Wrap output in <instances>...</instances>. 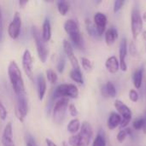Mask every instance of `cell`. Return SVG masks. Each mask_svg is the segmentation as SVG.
<instances>
[{"label":"cell","instance_id":"5","mask_svg":"<svg viewBox=\"0 0 146 146\" xmlns=\"http://www.w3.org/2000/svg\"><path fill=\"white\" fill-rule=\"evenodd\" d=\"M15 112L17 119L21 122H23L28 113V100L26 92L16 96V104L15 107Z\"/></svg>","mask_w":146,"mask_h":146},{"label":"cell","instance_id":"2","mask_svg":"<svg viewBox=\"0 0 146 146\" xmlns=\"http://www.w3.org/2000/svg\"><path fill=\"white\" fill-rule=\"evenodd\" d=\"M64 30L68 34L73 44L78 48L81 49L83 46V40L77 21L73 19H68L64 23Z\"/></svg>","mask_w":146,"mask_h":146},{"label":"cell","instance_id":"31","mask_svg":"<svg viewBox=\"0 0 146 146\" xmlns=\"http://www.w3.org/2000/svg\"><path fill=\"white\" fill-rule=\"evenodd\" d=\"M68 145L70 146H80V134L72 135L68 139Z\"/></svg>","mask_w":146,"mask_h":146},{"label":"cell","instance_id":"16","mask_svg":"<svg viewBox=\"0 0 146 146\" xmlns=\"http://www.w3.org/2000/svg\"><path fill=\"white\" fill-rule=\"evenodd\" d=\"M37 92H38V97L40 101H42L44 98L45 92H46V80L44 79V76L43 74H39L37 76Z\"/></svg>","mask_w":146,"mask_h":146},{"label":"cell","instance_id":"25","mask_svg":"<svg viewBox=\"0 0 146 146\" xmlns=\"http://www.w3.org/2000/svg\"><path fill=\"white\" fill-rule=\"evenodd\" d=\"M56 4H57L58 12L62 15H66L67 13L69 10V4H68V3L66 2V1H58Z\"/></svg>","mask_w":146,"mask_h":146},{"label":"cell","instance_id":"36","mask_svg":"<svg viewBox=\"0 0 146 146\" xmlns=\"http://www.w3.org/2000/svg\"><path fill=\"white\" fill-rule=\"evenodd\" d=\"M125 1H121V0H116L114 3V12L117 13L118 11H120V9L122 8V6L124 5Z\"/></svg>","mask_w":146,"mask_h":146},{"label":"cell","instance_id":"33","mask_svg":"<svg viewBox=\"0 0 146 146\" xmlns=\"http://www.w3.org/2000/svg\"><path fill=\"white\" fill-rule=\"evenodd\" d=\"M65 65H66V61H65V58L63 56H61L58 59V62H57V66H56V68H57V71L59 73H62L64 68H65Z\"/></svg>","mask_w":146,"mask_h":146},{"label":"cell","instance_id":"44","mask_svg":"<svg viewBox=\"0 0 146 146\" xmlns=\"http://www.w3.org/2000/svg\"><path fill=\"white\" fill-rule=\"evenodd\" d=\"M63 146H68V145H67L65 142H63Z\"/></svg>","mask_w":146,"mask_h":146},{"label":"cell","instance_id":"26","mask_svg":"<svg viewBox=\"0 0 146 146\" xmlns=\"http://www.w3.org/2000/svg\"><path fill=\"white\" fill-rule=\"evenodd\" d=\"M46 78H47L48 81L52 85H55L58 80V76L53 69L46 70Z\"/></svg>","mask_w":146,"mask_h":146},{"label":"cell","instance_id":"22","mask_svg":"<svg viewBox=\"0 0 146 146\" xmlns=\"http://www.w3.org/2000/svg\"><path fill=\"white\" fill-rule=\"evenodd\" d=\"M143 69H138L134 72L133 74V85L135 88L139 89L142 86V81H143Z\"/></svg>","mask_w":146,"mask_h":146},{"label":"cell","instance_id":"18","mask_svg":"<svg viewBox=\"0 0 146 146\" xmlns=\"http://www.w3.org/2000/svg\"><path fill=\"white\" fill-rule=\"evenodd\" d=\"M121 123V117L118 113L112 112L110 115V117L108 119L107 126L110 130H114L117 127H119Z\"/></svg>","mask_w":146,"mask_h":146},{"label":"cell","instance_id":"19","mask_svg":"<svg viewBox=\"0 0 146 146\" xmlns=\"http://www.w3.org/2000/svg\"><path fill=\"white\" fill-rule=\"evenodd\" d=\"M41 35H42V38L44 39V41L45 43L50 41V39L51 38V25H50V21L48 18H45L43 22Z\"/></svg>","mask_w":146,"mask_h":146},{"label":"cell","instance_id":"10","mask_svg":"<svg viewBox=\"0 0 146 146\" xmlns=\"http://www.w3.org/2000/svg\"><path fill=\"white\" fill-rule=\"evenodd\" d=\"M80 146H89L91 139L93 135V131L91 124L87 121H84L80 126Z\"/></svg>","mask_w":146,"mask_h":146},{"label":"cell","instance_id":"29","mask_svg":"<svg viewBox=\"0 0 146 146\" xmlns=\"http://www.w3.org/2000/svg\"><path fill=\"white\" fill-rule=\"evenodd\" d=\"M86 24L87 31H88V33H89V34H90L91 36L96 37L97 35H98V32H97V30H96L95 26L92 23V21H91L90 20L87 19V20L86 21Z\"/></svg>","mask_w":146,"mask_h":146},{"label":"cell","instance_id":"43","mask_svg":"<svg viewBox=\"0 0 146 146\" xmlns=\"http://www.w3.org/2000/svg\"><path fill=\"white\" fill-rule=\"evenodd\" d=\"M144 119H145V122H144V127H143V132H144V133L146 134V116L145 117H144Z\"/></svg>","mask_w":146,"mask_h":146},{"label":"cell","instance_id":"32","mask_svg":"<svg viewBox=\"0 0 146 146\" xmlns=\"http://www.w3.org/2000/svg\"><path fill=\"white\" fill-rule=\"evenodd\" d=\"M144 122H145V119L144 117H140V118H137L133 121V127L135 130H140L143 129L144 127Z\"/></svg>","mask_w":146,"mask_h":146},{"label":"cell","instance_id":"42","mask_svg":"<svg viewBox=\"0 0 146 146\" xmlns=\"http://www.w3.org/2000/svg\"><path fill=\"white\" fill-rule=\"evenodd\" d=\"M27 3H28V1H19V4H20V6L22 7V8H23Z\"/></svg>","mask_w":146,"mask_h":146},{"label":"cell","instance_id":"20","mask_svg":"<svg viewBox=\"0 0 146 146\" xmlns=\"http://www.w3.org/2000/svg\"><path fill=\"white\" fill-rule=\"evenodd\" d=\"M118 38V32L115 28H110L106 31L104 38H105V43L111 46L115 44Z\"/></svg>","mask_w":146,"mask_h":146},{"label":"cell","instance_id":"12","mask_svg":"<svg viewBox=\"0 0 146 146\" xmlns=\"http://www.w3.org/2000/svg\"><path fill=\"white\" fill-rule=\"evenodd\" d=\"M62 46H63L64 53L66 54L67 57L68 58V60H69V62L73 67V69H80V65H79V62H78V60H77V58L74 53V49L72 47V44H70V42L64 39Z\"/></svg>","mask_w":146,"mask_h":146},{"label":"cell","instance_id":"23","mask_svg":"<svg viewBox=\"0 0 146 146\" xmlns=\"http://www.w3.org/2000/svg\"><path fill=\"white\" fill-rule=\"evenodd\" d=\"M70 78L76 83L82 85L84 83L83 74L80 71V69H72L70 71Z\"/></svg>","mask_w":146,"mask_h":146},{"label":"cell","instance_id":"24","mask_svg":"<svg viewBox=\"0 0 146 146\" xmlns=\"http://www.w3.org/2000/svg\"><path fill=\"white\" fill-rule=\"evenodd\" d=\"M80 129V122L78 119L74 118L68 124V131L72 134H75Z\"/></svg>","mask_w":146,"mask_h":146},{"label":"cell","instance_id":"37","mask_svg":"<svg viewBox=\"0 0 146 146\" xmlns=\"http://www.w3.org/2000/svg\"><path fill=\"white\" fill-rule=\"evenodd\" d=\"M68 111H69L70 115L73 116V117H76L78 115V110H77L75 105L73 104L68 105Z\"/></svg>","mask_w":146,"mask_h":146},{"label":"cell","instance_id":"21","mask_svg":"<svg viewBox=\"0 0 146 146\" xmlns=\"http://www.w3.org/2000/svg\"><path fill=\"white\" fill-rule=\"evenodd\" d=\"M102 94L106 98H115L116 96V89L113 83L107 82L102 88Z\"/></svg>","mask_w":146,"mask_h":146},{"label":"cell","instance_id":"41","mask_svg":"<svg viewBox=\"0 0 146 146\" xmlns=\"http://www.w3.org/2000/svg\"><path fill=\"white\" fill-rule=\"evenodd\" d=\"M45 143H46V145L47 146H57L52 140H50V139H45Z\"/></svg>","mask_w":146,"mask_h":146},{"label":"cell","instance_id":"15","mask_svg":"<svg viewBox=\"0 0 146 146\" xmlns=\"http://www.w3.org/2000/svg\"><path fill=\"white\" fill-rule=\"evenodd\" d=\"M2 144L3 146H15L13 139V127L11 122L7 123L4 127L2 135Z\"/></svg>","mask_w":146,"mask_h":146},{"label":"cell","instance_id":"30","mask_svg":"<svg viewBox=\"0 0 146 146\" xmlns=\"http://www.w3.org/2000/svg\"><path fill=\"white\" fill-rule=\"evenodd\" d=\"M80 62H81V65L83 67V68L86 71V72H90L92 69V62L86 58V57H81L80 58Z\"/></svg>","mask_w":146,"mask_h":146},{"label":"cell","instance_id":"4","mask_svg":"<svg viewBox=\"0 0 146 146\" xmlns=\"http://www.w3.org/2000/svg\"><path fill=\"white\" fill-rule=\"evenodd\" d=\"M32 33H33V39H34V42L36 44L38 58L43 63H44L49 56V50L46 45V43L42 38V35H41L39 30L36 27H33Z\"/></svg>","mask_w":146,"mask_h":146},{"label":"cell","instance_id":"40","mask_svg":"<svg viewBox=\"0 0 146 146\" xmlns=\"http://www.w3.org/2000/svg\"><path fill=\"white\" fill-rule=\"evenodd\" d=\"M130 50H131V53L133 56H135L137 54V49H136V46L133 43L131 44V46H130Z\"/></svg>","mask_w":146,"mask_h":146},{"label":"cell","instance_id":"7","mask_svg":"<svg viewBox=\"0 0 146 146\" xmlns=\"http://www.w3.org/2000/svg\"><path fill=\"white\" fill-rule=\"evenodd\" d=\"M143 30V17L140 11L135 8L131 14V31L133 39H137Z\"/></svg>","mask_w":146,"mask_h":146},{"label":"cell","instance_id":"6","mask_svg":"<svg viewBox=\"0 0 146 146\" xmlns=\"http://www.w3.org/2000/svg\"><path fill=\"white\" fill-rule=\"evenodd\" d=\"M68 98H59L53 108V121L56 124H61L64 120L66 110L68 108Z\"/></svg>","mask_w":146,"mask_h":146},{"label":"cell","instance_id":"9","mask_svg":"<svg viewBox=\"0 0 146 146\" xmlns=\"http://www.w3.org/2000/svg\"><path fill=\"white\" fill-rule=\"evenodd\" d=\"M21 28V17L19 12H15L12 21L9 23L8 27V33L9 36L12 39H16L20 36Z\"/></svg>","mask_w":146,"mask_h":146},{"label":"cell","instance_id":"8","mask_svg":"<svg viewBox=\"0 0 146 146\" xmlns=\"http://www.w3.org/2000/svg\"><path fill=\"white\" fill-rule=\"evenodd\" d=\"M115 107L121 117V123L120 125V127L121 128L127 127V126L130 123L132 120V116H133L130 108L119 99L115 101Z\"/></svg>","mask_w":146,"mask_h":146},{"label":"cell","instance_id":"11","mask_svg":"<svg viewBox=\"0 0 146 146\" xmlns=\"http://www.w3.org/2000/svg\"><path fill=\"white\" fill-rule=\"evenodd\" d=\"M33 56L29 50L26 49L23 52L22 56V68L26 74V75L31 80H33Z\"/></svg>","mask_w":146,"mask_h":146},{"label":"cell","instance_id":"3","mask_svg":"<svg viewBox=\"0 0 146 146\" xmlns=\"http://www.w3.org/2000/svg\"><path fill=\"white\" fill-rule=\"evenodd\" d=\"M79 90L74 84H61L54 91L53 98H77Z\"/></svg>","mask_w":146,"mask_h":146},{"label":"cell","instance_id":"13","mask_svg":"<svg viewBox=\"0 0 146 146\" xmlns=\"http://www.w3.org/2000/svg\"><path fill=\"white\" fill-rule=\"evenodd\" d=\"M93 19H94L95 27L98 32V34L99 36L103 35L104 33L105 32V28L107 25V16L102 12H98L95 14Z\"/></svg>","mask_w":146,"mask_h":146},{"label":"cell","instance_id":"39","mask_svg":"<svg viewBox=\"0 0 146 146\" xmlns=\"http://www.w3.org/2000/svg\"><path fill=\"white\" fill-rule=\"evenodd\" d=\"M27 146H38L36 140L31 135H28L27 137Z\"/></svg>","mask_w":146,"mask_h":146},{"label":"cell","instance_id":"17","mask_svg":"<svg viewBox=\"0 0 146 146\" xmlns=\"http://www.w3.org/2000/svg\"><path fill=\"white\" fill-rule=\"evenodd\" d=\"M105 68L110 74H115L120 69L119 61L116 56H110L105 62Z\"/></svg>","mask_w":146,"mask_h":146},{"label":"cell","instance_id":"38","mask_svg":"<svg viewBox=\"0 0 146 146\" xmlns=\"http://www.w3.org/2000/svg\"><path fill=\"white\" fill-rule=\"evenodd\" d=\"M3 39V19L2 10L0 9V42H2Z\"/></svg>","mask_w":146,"mask_h":146},{"label":"cell","instance_id":"1","mask_svg":"<svg viewBox=\"0 0 146 146\" xmlns=\"http://www.w3.org/2000/svg\"><path fill=\"white\" fill-rule=\"evenodd\" d=\"M8 74L15 96L25 93V85L21 75V71L15 61H11L9 62L8 67Z\"/></svg>","mask_w":146,"mask_h":146},{"label":"cell","instance_id":"35","mask_svg":"<svg viewBox=\"0 0 146 146\" xmlns=\"http://www.w3.org/2000/svg\"><path fill=\"white\" fill-rule=\"evenodd\" d=\"M7 115H8V112H7V110L6 108L4 107V105L1 103L0 101V119L2 121H5L6 118H7Z\"/></svg>","mask_w":146,"mask_h":146},{"label":"cell","instance_id":"34","mask_svg":"<svg viewBox=\"0 0 146 146\" xmlns=\"http://www.w3.org/2000/svg\"><path fill=\"white\" fill-rule=\"evenodd\" d=\"M139 98V93L137 92L136 90H133V89L130 90V92H129V98H130V100L132 102H133V103L138 102Z\"/></svg>","mask_w":146,"mask_h":146},{"label":"cell","instance_id":"14","mask_svg":"<svg viewBox=\"0 0 146 146\" xmlns=\"http://www.w3.org/2000/svg\"><path fill=\"white\" fill-rule=\"evenodd\" d=\"M119 55H120V62H119L120 69L125 72L127 69V65L126 62V58L127 55V38H123L120 43Z\"/></svg>","mask_w":146,"mask_h":146},{"label":"cell","instance_id":"28","mask_svg":"<svg viewBox=\"0 0 146 146\" xmlns=\"http://www.w3.org/2000/svg\"><path fill=\"white\" fill-rule=\"evenodd\" d=\"M92 146H106V139L104 134L98 133L95 138Z\"/></svg>","mask_w":146,"mask_h":146},{"label":"cell","instance_id":"27","mask_svg":"<svg viewBox=\"0 0 146 146\" xmlns=\"http://www.w3.org/2000/svg\"><path fill=\"white\" fill-rule=\"evenodd\" d=\"M131 134H132V131H131L130 128L121 129V130L118 133V134H117V137H116L117 141L120 142V143H122V142H124V140L127 139V137L128 135H131Z\"/></svg>","mask_w":146,"mask_h":146}]
</instances>
